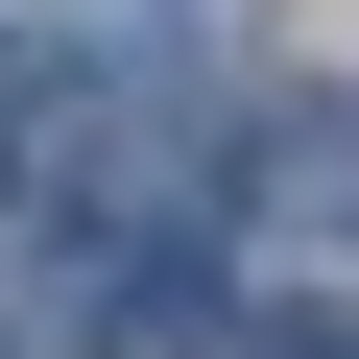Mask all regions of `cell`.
I'll return each mask as SVG.
<instances>
[{"mask_svg": "<svg viewBox=\"0 0 359 359\" xmlns=\"http://www.w3.org/2000/svg\"><path fill=\"white\" fill-rule=\"evenodd\" d=\"M240 192H264V240H359V96H264Z\"/></svg>", "mask_w": 359, "mask_h": 359, "instance_id": "6da1fadb", "label": "cell"}, {"mask_svg": "<svg viewBox=\"0 0 359 359\" xmlns=\"http://www.w3.org/2000/svg\"><path fill=\"white\" fill-rule=\"evenodd\" d=\"M72 25H120V72H144L168 25H192V48H216V25H240V0H72Z\"/></svg>", "mask_w": 359, "mask_h": 359, "instance_id": "7a4b0ae2", "label": "cell"}, {"mask_svg": "<svg viewBox=\"0 0 359 359\" xmlns=\"http://www.w3.org/2000/svg\"><path fill=\"white\" fill-rule=\"evenodd\" d=\"M240 359H359V335H335V311H264V335H240Z\"/></svg>", "mask_w": 359, "mask_h": 359, "instance_id": "3957f363", "label": "cell"}]
</instances>
